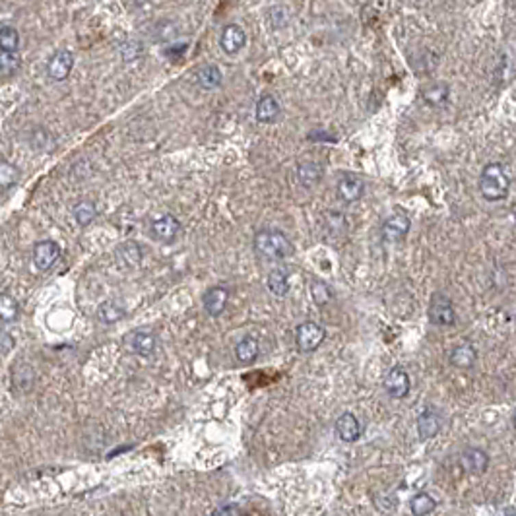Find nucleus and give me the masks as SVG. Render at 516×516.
<instances>
[{"instance_id": "obj_1", "label": "nucleus", "mask_w": 516, "mask_h": 516, "mask_svg": "<svg viewBox=\"0 0 516 516\" xmlns=\"http://www.w3.org/2000/svg\"><path fill=\"white\" fill-rule=\"evenodd\" d=\"M511 191V177L503 163H487L480 175V193L487 202L505 200Z\"/></svg>"}, {"instance_id": "obj_2", "label": "nucleus", "mask_w": 516, "mask_h": 516, "mask_svg": "<svg viewBox=\"0 0 516 516\" xmlns=\"http://www.w3.org/2000/svg\"><path fill=\"white\" fill-rule=\"evenodd\" d=\"M253 247L256 253L268 260H284L293 254V243L286 233L278 230H262L254 235Z\"/></svg>"}, {"instance_id": "obj_3", "label": "nucleus", "mask_w": 516, "mask_h": 516, "mask_svg": "<svg viewBox=\"0 0 516 516\" xmlns=\"http://www.w3.org/2000/svg\"><path fill=\"white\" fill-rule=\"evenodd\" d=\"M324 340H326V330L317 322H303L295 330V344H297L299 352H303V354H310V352L319 349Z\"/></svg>"}, {"instance_id": "obj_4", "label": "nucleus", "mask_w": 516, "mask_h": 516, "mask_svg": "<svg viewBox=\"0 0 516 516\" xmlns=\"http://www.w3.org/2000/svg\"><path fill=\"white\" fill-rule=\"evenodd\" d=\"M429 321L435 326H452L456 322V310L450 297L445 293H433V297L429 301Z\"/></svg>"}, {"instance_id": "obj_5", "label": "nucleus", "mask_w": 516, "mask_h": 516, "mask_svg": "<svg viewBox=\"0 0 516 516\" xmlns=\"http://www.w3.org/2000/svg\"><path fill=\"white\" fill-rule=\"evenodd\" d=\"M151 237L160 243H173L179 233H181V221L171 216V214H163L160 218H156L149 225Z\"/></svg>"}, {"instance_id": "obj_6", "label": "nucleus", "mask_w": 516, "mask_h": 516, "mask_svg": "<svg viewBox=\"0 0 516 516\" xmlns=\"http://www.w3.org/2000/svg\"><path fill=\"white\" fill-rule=\"evenodd\" d=\"M412 389V380L410 375L402 367H392L384 377V390L389 392L390 398L394 400H404Z\"/></svg>"}, {"instance_id": "obj_7", "label": "nucleus", "mask_w": 516, "mask_h": 516, "mask_svg": "<svg viewBox=\"0 0 516 516\" xmlns=\"http://www.w3.org/2000/svg\"><path fill=\"white\" fill-rule=\"evenodd\" d=\"M72 69H74V55L70 51H66V49H60V51H57L53 57L49 58V62H47V76L51 80L62 82L69 78Z\"/></svg>"}, {"instance_id": "obj_8", "label": "nucleus", "mask_w": 516, "mask_h": 516, "mask_svg": "<svg viewBox=\"0 0 516 516\" xmlns=\"http://www.w3.org/2000/svg\"><path fill=\"white\" fill-rule=\"evenodd\" d=\"M125 344H127V347L132 354L142 357H149L156 352L158 342H156V336H153V334L148 332V330L138 328V330H132V332L125 336Z\"/></svg>"}, {"instance_id": "obj_9", "label": "nucleus", "mask_w": 516, "mask_h": 516, "mask_svg": "<svg viewBox=\"0 0 516 516\" xmlns=\"http://www.w3.org/2000/svg\"><path fill=\"white\" fill-rule=\"evenodd\" d=\"M60 258V247L55 241H39L34 247V264L37 270L47 272L51 270Z\"/></svg>"}, {"instance_id": "obj_10", "label": "nucleus", "mask_w": 516, "mask_h": 516, "mask_svg": "<svg viewBox=\"0 0 516 516\" xmlns=\"http://www.w3.org/2000/svg\"><path fill=\"white\" fill-rule=\"evenodd\" d=\"M245 45H247V34H245L241 25L230 23V25L223 27V32L219 35V47H221L223 53L237 55Z\"/></svg>"}, {"instance_id": "obj_11", "label": "nucleus", "mask_w": 516, "mask_h": 516, "mask_svg": "<svg viewBox=\"0 0 516 516\" xmlns=\"http://www.w3.org/2000/svg\"><path fill=\"white\" fill-rule=\"evenodd\" d=\"M460 466L468 471V474H471V476H483L487 471V468H489V456H487V452L482 450V448H466L460 454Z\"/></svg>"}, {"instance_id": "obj_12", "label": "nucleus", "mask_w": 516, "mask_h": 516, "mask_svg": "<svg viewBox=\"0 0 516 516\" xmlns=\"http://www.w3.org/2000/svg\"><path fill=\"white\" fill-rule=\"evenodd\" d=\"M410 228H412V221H410L408 216H404V214H394V216H390V218L382 223L380 235H382V239L386 243L402 241V239L408 235Z\"/></svg>"}, {"instance_id": "obj_13", "label": "nucleus", "mask_w": 516, "mask_h": 516, "mask_svg": "<svg viewBox=\"0 0 516 516\" xmlns=\"http://www.w3.org/2000/svg\"><path fill=\"white\" fill-rule=\"evenodd\" d=\"M443 427V417L435 408H427L419 417H417V435L421 441H429L439 435Z\"/></svg>"}, {"instance_id": "obj_14", "label": "nucleus", "mask_w": 516, "mask_h": 516, "mask_svg": "<svg viewBox=\"0 0 516 516\" xmlns=\"http://www.w3.org/2000/svg\"><path fill=\"white\" fill-rule=\"evenodd\" d=\"M230 301V289L223 286H214L204 293V310L210 317H219Z\"/></svg>"}, {"instance_id": "obj_15", "label": "nucleus", "mask_w": 516, "mask_h": 516, "mask_svg": "<svg viewBox=\"0 0 516 516\" xmlns=\"http://www.w3.org/2000/svg\"><path fill=\"white\" fill-rule=\"evenodd\" d=\"M363 193H365V183L357 175H344L338 183V196L347 204L361 200Z\"/></svg>"}, {"instance_id": "obj_16", "label": "nucleus", "mask_w": 516, "mask_h": 516, "mask_svg": "<svg viewBox=\"0 0 516 516\" xmlns=\"http://www.w3.org/2000/svg\"><path fill=\"white\" fill-rule=\"evenodd\" d=\"M336 433L344 443H356L363 433V429H361V423H359V419L354 413L345 412L336 421Z\"/></svg>"}, {"instance_id": "obj_17", "label": "nucleus", "mask_w": 516, "mask_h": 516, "mask_svg": "<svg viewBox=\"0 0 516 516\" xmlns=\"http://www.w3.org/2000/svg\"><path fill=\"white\" fill-rule=\"evenodd\" d=\"M280 113H282V107H280L274 95H264V97H260L258 103H256V111H254L256 121L260 125H272V123H275Z\"/></svg>"}, {"instance_id": "obj_18", "label": "nucleus", "mask_w": 516, "mask_h": 516, "mask_svg": "<svg viewBox=\"0 0 516 516\" xmlns=\"http://www.w3.org/2000/svg\"><path fill=\"white\" fill-rule=\"evenodd\" d=\"M295 177H297V183L305 188H312L315 184L321 183L322 179V169L319 163L315 161H303L299 163L297 169H295Z\"/></svg>"}, {"instance_id": "obj_19", "label": "nucleus", "mask_w": 516, "mask_h": 516, "mask_svg": "<svg viewBox=\"0 0 516 516\" xmlns=\"http://www.w3.org/2000/svg\"><path fill=\"white\" fill-rule=\"evenodd\" d=\"M478 361V352L471 344H460L450 352V363L456 369H471Z\"/></svg>"}, {"instance_id": "obj_20", "label": "nucleus", "mask_w": 516, "mask_h": 516, "mask_svg": "<svg viewBox=\"0 0 516 516\" xmlns=\"http://www.w3.org/2000/svg\"><path fill=\"white\" fill-rule=\"evenodd\" d=\"M116 260H119L121 266H125V268H136L138 264L142 262V249H140V245L134 241L123 243L116 249Z\"/></svg>"}, {"instance_id": "obj_21", "label": "nucleus", "mask_w": 516, "mask_h": 516, "mask_svg": "<svg viewBox=\"0 0 516 516\" xmlns=\"http://www.w3.org/2000/svg\"><path fill=\"white\" fill-rule=\"evenodd\" d=\"M258 354H260V347L253 336H245L243 340H239V344L235 345V359L243 365H249V363L256 361Z\"/></svg>"}, {"instance_id": "obj_22", "label": "nucleus", "mask_w": 516, "mask_h": 516, "mask_svg": "<svg viewBox=\"0 0 516 516\" xmlns=\"http://www.w3.org/2000/svg\"><path fill=\"white\" fill-rule=\"evenodd\" d=\"M266 286L278 297H286L289 293V274L282 268H274L266 278Z\"/></svg>"}, {"instance_id": "obj_23", "label": "nucleus", "mask_w": 516, "mask_h": 516, "mask_svg": "<svg viewBox=\"0 0 516 516\" xmlns=\"http://www.w3.org/2000/svg\"><path fill=\"white\" fill-rule=\"evenodd\" d=\"M125 309L115 303V301H105L99 305V309H97V321L103 322V324H115L121 319H125Z\"/></svg>"}, {"instance_id": "obj_24", "label": "nucleus", "mask_w": 516, "mask_h": 516, "mask_svg": "<svg viewBox=\"0 0 516 516\" xmlns=\"http://www.w3.org/2000/svg\"><path fill=\"white\" fill-rule=\"evenodd\" d=\"M437 508V501L429 493H415L410 501V511L413 516H429Z\"/></svg>"}, {"instance_id": "obj_25", "label": "nucleus", "mask_w": 516, "mask_h": 516, "mask_svg": "<svg viewBox=\"0 0 516 516\" xmlns=\"http://www.w3.org/2000/svg\"><path fill=\"white\" fill-rule=\"evenodd\" d=\"M198 84H200V88H204V90H216L221 86V70L218 66H214V64H208V66H202V69L198 70Z\"/></svg>"}, {"instance_id": "obj_26", "label": "nucleus", "mask_w": 516, "mask_h": 516, "mask_svg": "<svg viewBox=\"0 0 516 516\" xmlns=\"http://www.w3.org/2000/svg\"><path fill=\"white\" fill-rule=\"evenodd\" d=\"M72 216H74L78 225L86 228V225H90L93 219L97 218V208H95L92 200H82V202H78L76 206L72 208Z\"/></svg>"}, {"instance_id": "obj_27", "label": "nucleus", "mask_w": 516, "mask_h": 516, "mask_svg": "<svg viewBox=\"0 0 516 516\" xmlns=\"http://www.w3.org/2000/svg\"><path fill=\"white\" fill-rule=\"evenodd\" d=\"M20 45V34L16 27L12 25H4L0 27V51L4 53H16Z\"/></svg>"}, {"instance_id": "obj_28", "label": "nucleus", "mask_w": 516, "mask_h": 516, "mask_svg": "<svg viewBox=\"0 0 516 516\" xmlns=\"http://www.w3.org/2000/svg\"><path fill=\"white\" fill-rule=\"evenodd\" d=\"M18 312H20L18 301L10 293H0V321L14 322L18 319Z\"/></svg>"}, {"instance_id": "obj_29", "label": "nucleus", "mask_w": 516, "mask_h": 516, "mask_svg": "<svg viewBox=\"0 0 516 516\" xmlns=\"http://www.w3.org/2000/svg\"><path fill=\"white\" fill-rule=\"evenodd\" d=\"M20 181V171L10 161L0 160V186L2 188H12Z\"/></svg>"}, {"instance_id": "obj_30", "label": "nucleus", "mask_w": 516, "mask_h": 516, "mask_svg": "<svg viewBox=\"0 0 516 516\" xmlns=\"http://www.w3.org/2000/svg\"><path fill=\"white\" fill-rule=\"evenodd\" d=\"M423 99L433 107L443 105L448 99V86L447 84H433L423 92Z\"/></svg>"}, {"instance_id": "obj_31", "label": "nucleus", "mask_w": 516, "mask_h": 516, "mask_svg": "<svg viewBox=\"0 0 516 516\" xmlns=\"http://www.w3.org/2000/svg\"><path fill=\"white\" fill-rule=\"evenodd\" d=\"M310 293H312V301H315L319 307H324V305H328V303L332 301V291H330V287L326 286L324 282H321V280H315V282L310 284Z\"/></svg>"}, {"instance_id": "obj_32", "label": "nucleus", "mask_w": 516, "mask_h": 516, "mask_svg": "<svg viewBox=\"0 0 516 516\" xmlns=\"http://www.w3.org/2000/svg\"><path fill=\"white\" fill-rule=\"evenodd\" d=\"M20 66V60L14 53L0 51V76H12Z\"/></svg>"}, {"instance_id": "obj_33", "label": "nucleus", "mask_w": 516, "mask_h": 516, "mask_svg": "<svg viewBox=\"0 0 516 516\" xmlns=\"http://www.w3.org/2000/svg\"><path fill=\"white\" fill-rule=\"evenodd\" d=\"M212 516H241V511L237 505H221L212 513Z\"/></svg>"}, {"instance_id": "obj_34", "label": "nucleus", "mask_w": 516, "mask_h": 516, "mask_svg": "<svg viewBox=\"0 0 516 516\" xmlns=\"http://www.w3.org/2000/svg\"><path fill=\"white\" fill-rule=\"evenodd\" d=\"M12 345H14V338H12L10 334L0 332V357L6 356L12 349Z\"/></svg>"}, {"instance_id": "obj_35", "label": "nucleus", "mask_w": 516, "mask_h": 516, "mask_svg": "<svg viewBox=\"0 0 516 516\" xmlns=\"http://www.w3.org/2000/svg\"><path fill=\"white\" fill-rule=\"evenodd\" d=\"M506 516H515V515H513V511H508V515Z\"/></svg>"}]
</instances>
